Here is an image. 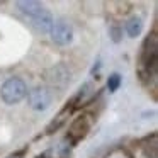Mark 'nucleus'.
Segmentation results:
<instances>
[{
  "instance_id": "obj_5",
  "label": "nucleus",
  "mask_w": 158,
  "mask_h": 158,
  "mask_svg": "<svg viewBox=\"0 0 158 158\" xmlns=\"http://www.w3.org/2000/svg\"><path fill=\"white\" fill-rule=\"evenodd\" d=\"M51 41L58 46H68L73 41V27L68 21L65 19H58L53 22V27L49 31Z\"/></svg>"
},
{
  "instance_id": "obj_8",
  "label": "nucleus",
  "mask_w": 158,
  "mask_h": 158,
  "mask_svg": "<svg viewBox=\"0 0 158 158\" xmlns=\"http://www.w3.org/2000/svg\"><path fill=\"white\" fill-rule=\"evenodd\" d=\"M53 22H55V19H53L51 12L46 10V9L39 12L36 17L31 19V26L38 32H41V34H49V31H51V27H53Z\"/></svg>"
},
{
  "instance_id": "obj_2",
  "label": "nucleus",
  "mask_w": 158,
  "mask_h": 158,
  "mask_svg": "<svg viewBox=\"0 0 158 158\" xmlns=\"http://www.w3.org/2000/svg\"><path fill=\"white\" fill-rule=\"evenodd\" d=\"M27 95V85L22 78L19 77H10L4 82L2 89H0V97L5 104L9 106H14V104H19L24 97Z\"/></svg>"
},
{
  "instance_id": "obj_13",
  "label": "nucleus",
  "mask_w": 158,
  "mask_h": 158,
  "mask_svg": "<svg viewBox=\"0 0 158 158\" xmlns=\"http://www.w3.org/2000/svg\"><path fill=\"white\" fill-rule=\"evenodd\" d=\"M121 83H123V77H121L119 73H110L109 78H107V90H109L110 94L117 92Z\"/></svg>"
},
{
  "instance_id": "obj_12",
  "label": "nucleus",
  "mask_w": 158,
  "mask_h": 158,
  "mask_svg": "<svg viewBox=\"0 0 158 158\" xmlns=\"http://www.w3.org/2000/svg\"><path fill=\"white\" fill-rule=\"evenodd\" d=\"M70 112H72V109H70V107L66 106L65 109H63L61 112L58 114V116H56V119H55V121H53V123L48 126V129H46V133H48V134H51V133H55L56 129H60V127H61L63 124H65V121H66V116H68Z\"/></svg>"
},
{
  "instance_id": "obj_14",
  "label": "nucleus",
  "mask_w": 158,
  "mask_h": 158,
  "mask_svg": "<svg viewBox=\"0 0 158 158\" xmlns=\"http://www.w3.org/2000/svg\"><path fill=\"white\" fill-rule=\"evenodd\" d=\"M109 36H110V39H112V43H121V39H123V27L121 26H117V24H112L109 27Z\"/></svg>"
},
{
  "instance_id": "obj_6",
  "label": "nucleus",
  "mask_w": 158,
  "mask_h": 158,
  "mask_svg": "<svg viewBox=\"0 0 158 158\" xmlns=\"http://www.w3.org/2000/svg\"><path fill=\"white\" fill-rule=\"evenodd\" d=\"M90 127H92V119H90V116H80V117H77V119L72 123V126H70L66 139L72 143V146H75L80 139H83V138L89 134Z\"/></svg>"
},
{
  "instance_id": "obj_7",
  "label": "nucleus",
  "mask_w": 158,
  "mask_h": 158,
  "mask_svg": "<svg viewBox=\"0 0 158 158\" xmlns=\"http://www.w3.org/2000/svg\"><path fill=\"white\" fill-rule=\"evenodd\" d=\"M94 97H95V92H94V87L90 82L83 83L82 87L78 89V92L73 95V99L70 100V109H78V107H83L87 106V104H90L94 100Z\"/></svg>"
},
{
  "instance_id": "obj_16",
  "label": "nucleus",
  "mask_w": 158,
  "mask_h": 158,
  "mask_svg": "<svg viewBox=\"0 0 158 158\" xmlns=\"http://www.w3.org/2000/svg\"><path fill=\"white\" fill-rule=\"evenodd\" d=\"M9 158H19V156H17V155H12V156H9Z\"/></svg>"
},
{
  "instance_id": "obj_11",
  "label": "nucleus",
  "mask_w": 158,
  "mask_h": 158,
  "mask_svg": "<svg viewBox=\"0 0 158 158\" xmlns=\"http://www.w3.org/2000/svg\"><path fill=\"white\" fill-rule=\"evenodd\" d=\"M141 150H143L146 158H156L158 155V144H156V133H153L151 136H146L141 141Z\"/></svg>"
},
{
  "instance_id": "obj_15",
  "label": "nucleus",
  "mask_w": 158,
  "mask_h": 158,
  "mask_svg": "<svg viewBox=\"0 0 158 158\" xmlns=\"http://www.w3.org/2000/svg\"><path fill=\"white\" fill-rule=\"evenodd\" d=\"M36 158H48L46 155H39V156H36Z\"/></svg>"
},
{
  "instance_id": "obj_3",
  "label": "nucleus",
  "mask_w": 158,
  "mask_h": 158,
  "mask_svg": "<svg viewBox=\"0 0 158 158\" xmlns=\"http://www.w3.org/2000/svg\"><path fill=\"white\" fill-rule=\"evenodd\" d=\"M53 90L46 85H38L34 89L27 90V104L32 110H38V112H43V110L49 109L53 104Z\"/></svg>"
},
{
  "instance_id": "obj_9",
  "label": "nucleus",
  "mask_w": 158,
  "mask_h": 158,
  "mask_svg": "<svg viewBox=\"0 0 158 158\" xmlns=\"http://www.w3.org/2000/svg\"><path fill=\"white\" fill-rule=\"evenodd\" d=\"M15 7L19 9L21 14H24L29 19L36 17L41 10H44V5L41 2H36V0H21V2H15Z\"/></svg>"
},
{
  "instance_id": "obj_1",
  "label": "nucleus",
  "mask_w": 158,
  "mask_h": 158,
  "mask_svg": "<svg viewBox=\"0 0 158 158\" xmlns=\"http://www.w3.org/2000/svg\"><path fill=\"white\" fill-rule=\"evenodd\" d=\"M156 68H158V38L156 32H150L144 38L141 44L139 53V75L143 82L156 78Z\"/></svg>"
},
{
  "instance_id": "obj_10",
  "label": "nucleus",
  "mask_w": 158,
  "mask_h": 158,
  "mask_svg": "<svg viewBox=\"0 0 158 158\" xmlns=\"http://www.w3.org/2000/svg\"><path fill=\"white\" fill-rule=\"evenodd\" d=\"M124 29H126V34L129 38H138L143 31V19L139 15H131L124 24Z\"/></svg>"
},
{
  "instance_id": "obj_4",
  "label": "nucleus",
  "mask_w": 158,
  "mask_h": 158,
  "mask_svg": "<svg viewBox=\"0 0 158 158\" xmlns=\"http://www.w3.org/2000/svg\"><path fill=\"white\" fill-rule=\"evenodd\" d=\"M44 78H46V82L49 83V87L63 90L70 85V82H72V72H70V68L65 63H56V65H53L51 68L46 72Z\"/></svg>"
}]
</instances>
